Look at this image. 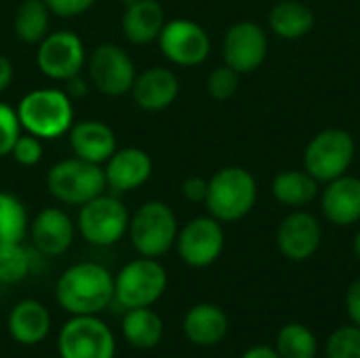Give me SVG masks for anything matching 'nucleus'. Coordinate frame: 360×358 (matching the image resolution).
<instances>
[{
  "label": "nucleus",
  "instance_id": "obj_37",
  "mask_svg": "<svg viewBox=\"0 0 360 358\" xmlns=\"http://www.w3.org/2000/svg\"><path fill=\"white\" fill-rule=\"evenodd\" d=\"M346 312L350 317V323L360 327V276L346 291Z\"/></svg>",
  "mask_w": 360,
  "mask_h": 358
},
{
  "label": "nucleus",
  "instance_id": "obj_33",
  "mask_svg": "<svg viewBox=\"0 0 360 358\" xmlns=\"http://www.w3.org/2000/svg\"><path fill=\"white\" fill-rule=\"evenodd\" d=\"M23 133L17 110L4 101H0V158L11 156V150L19 135Z\"/></svg>",
  "mask_w": 360,
  "mask_h": 358
},
{
  "label": "nucleus",
  "instance_id": "obj_26",
  "mask_svg": "<svg viewBox=\"0 0 360 358\" xmlns=\"http://www.w3.org/2000/svg\"><path fill=\"white\" fill-rule=\"evenodd\" d=\"M268 21L278 38L297 40L314 27V11L300 0H283L272 6Z\"/></svg>",
  "mask_w": 360,
  "mask_h": 358
},
{
  "label": "nucleus",
  "instance_id": "obj_35",
  "mask_svg": "<svg viewBox=\"0 0 360 358\" xmlns=\"http://www.w3.org/2000/svg\"><path fill=\"white\" fill-rule=\"evenodd\" d=\"M97 0H44V4L49 6L51 15L55 17H63V19H72L78 15H84L86 11H91L95 6Z\"/></svg>",
  "mask_w": 360,
  "mask_h": 358
},
{
  "label": "nucleus",
  "instance_id": "obj_7",
  "mask_svg": "<svg viewBox=\"0 0 360 358\" xmlns=\"http://www.w3.org/2000/svg\"><path fill=\"white\" fill-rule=\"evenodd\" d=\"M354 154L356 143L348 131L325 129L308 141L304 150V169L319 184H327L348 173Z\"/></svg>",
  "mask_w": 360,
  "mask_h": 358
},
{
  "label": "nucleus",
  "instance_id": "obj_25",
  "mask_svg": "<svg viewBox=\"0 0 360 358\" xmlns=\"http://www.w3.org/2000/svg\"><path fill=\"white\" fill-rule=\"evenodd\" d=\"M321 184L306 169H287L272 179V196L289 207L304 209L319 196Z\"/></svg>",
  "mask_w": 360,
  "mask_h": 358
},
{
  "label": "nucleus",
  "instance_id": "obj_22",
  "mask_svg": "<svg viewBox=\"0 0 360 358\" xmlns=\"http://www.w3.org/2000/svg\"><path fill=\"white\" fill-rule=\"evenodd\" d=\"M165 23V11L158 0H135L127 4L120 27L131 44L143 46L158 40Z\"/></svg>",
  "mask_w": 360,
  "mask_h": 358
},
{
  "label": "nucleus",
  "instance_id": "obj_40",
  "mask_svg": "<svg viewBox=\"0 0 360 358\" xmlns=\"http://www.w3.org/2000/svg\"><path fill=\"white\" fill-rule=\"evenodd\" d=\"M240 358H281L278 357V352H276V348H272V346H253V348H249L245 354Z\"/></svg>",
  "mask_w": 360,
  "mask_h": 358
},
{
  "label": "nucleus",
  "instance_id": "obj_19",
  "mask_svg": "<svg viewBox=\"0 0 360 358\" xmlns=\"http://www.w3.org/2000/svg\"><path fill=\"white\" fill-rule=\"evenodd\" d=\"M321 211L329 224L340 228L360 222V177L346 173L327 181L321 194Z\"/></svg>",
  "mask_w": 360,
  "mask_h": 358
},
{
  "label": "nucleus",
  "instance_id": "obj_34",
  "mask_svg": "<svg viewBox=\"0 0 360 358\" xmlns=\"http://www.w3.org/2000/svg\"><path fill=\"white\" fill-rule=\"evenodd\" d=\"M11 156L21 167H36V165H40V160L44 156L42 139H38L32 133H21L19 139L15 141L13 150H11Z\"/></svg>",
  "mask_w": 360,
  "mask_h": 358
},
{
  "label": "nucleus",
  "instance_id": "obj_11",
  "mask_svg": "<svg viewBox=\"0 0 360 358\" xmlns=\"http://www.w3.org/2000/svg\"><path fill=\"white\" fill-rule=\"evenodd\" d=\"M36 46V65L40 74L55 82H65L68 78L82 74L86 65L84 42L72 30L49 32Z\"/></svg>",
  "mask_w": 360,
  "mask_h": 358
},
{
  "label": "nucleus",
  "instance_id": "obj_29",
  "mask_svg": "<svg viewBox=\"0 0 360 358\" xmlns=\"http://www.w3.org/2000/svg\"><path fill=\"white\" fill-rule=\"evenodd\" d=\"M274 348L281 358H316L319 354L316 335L302 323L285 325L276 335Z\"/></svg>",
  "mask_w": 360,
  "mask_h": 358
},
{
  "label": "nucleus",
  "instance_id": "obj_39",
  "mask_svg": "<svg viewBox=\"0 0 360 358\" xmlns=\"http://www.w3.org/2000/svg\"><path fill=\"white\" fill-rule=\"evenodd\" d=\"M15 78V68L6 55H0V93H4Z\"/></svg>",
  "mask_w": 360,
  "mask_h": 358
},
{
  "label": "nucleus",
  "instance_id": "obj_6",
  "mask_svg": "<svg viewBox=\"0 0 360 358\" xmlns=\"http://www.w3.org/2000/svg\"><path fill=\"white\" fill-rule=\"evenodd\" d=\"M169 276L154 257L139 255L127 262L114 276V300L124 308H150L167 291Z\"/></svg>",
  "mask_w": 360,
  "mask_h": 358
},
{
  "label": "nucleus",
  "instance_id": "obj_20",
  "mask_svg": "<svg viewBox=\"0 0 360 358\" xmlns=\"http://www.w3.org/2000/svg\"><path fill=\"white\" fill-rule=\"evenodd\" d=\"M68 139L74 156L101 167L118 150L116 133L112 131V127L93 118L74 122L72 129L68 131Z\"/></svg>",
  "mask_w": 360,
  "mask_h": 358
},
{
  "label": "nucleus",
  "instance_id": "obj_38",
  "mask_svg": "<svg viewBox=\"0 0 360 358\" xmlns=\"http://www.w3.org/2000/svg\"><path fill=\"white\" fill-rule=\"evenodd\" d=\"M63 91L68 93V97L74 101V99H82L86 93H89V82L82 78V74H76L72 78H68L63 82Z\"/></svg>",
  "mask_w": 360,
  "mask_h": 358
},
{
  "label": "nucleus",
  "instance_id": "obj_10",
  "mask_svg": "<svg viewBox=\"0 0 360 358\" xmlns=\"http://www.w3.org/2000/svg\"><path fill=\"white\" fill-rule=\"evenodd\" d=\"M89 82L108 97H120L131 93L137 78L133 57L114 42L97 44L86 55Z\"/></svg>",
  "mask_w": 360,
  "mask_h": 358
},
{
  "label": "nucleus",
  "instance_id": "obj_8",
  "mask_svg": "<svg viewBox=\"0 0 360 358\" xmlns=\"http://www.w3.org/2000/svg\"><path fill=\"white\" fill-rule=\"evenodd\" d=\"M129 209L124 203L112 194H99L84 203L78 211L76 230L80 236L95 247H112L129 230Z\"/></svg>",
  "mask_w": 360,
  "mask_h": 358
},
{
  "label": "nucleus",
  "instance_id": "obj_1",
  "mask_svg": "<svg viewBox=\"0 0 360 358\" xmlns=\"http://www.w3.org/2000/svg\"><path fill=\"white\" fill-rule=\"evenodd\" d=\"M55 298L72 317L99 314L114 300V276L97 262L74 264L57 279Z\"/></svg>",
  "mask_w": 360,
  "mask_h": 358
},
{
  "label": "nucleus",
  "instance_id": "obj_24",
  "mask_svg": "<svg viewBox=\"0 0 360 358\" xmlns=\"http://www.w3.org/2000/svg\"><path fill=\"white\" fill-rule=\"evenodd\" d=\"M120 331L127 344L137 350H152L160 344L165 325L158 312L150 308H129L120 321Z\"/></svg>",
  "mask_w": 360,
  "mask_h": 358
},
{
  "label": "nucleus",
  "instance_id": "obj_2",
  "mask_svg": "<svg viewBox=\"0 0 360 358\" xmlns=\"http://www.w3.org/2000/svg\"><path fill=\"white\" fill-rule=\"evenodd\" d=\"M15 110L21 129L38 139L63 137L74 124V103L63 89H32L21 97Z\"/></svg>",
  "mask_w": 360,
  "mask_h": 358
},
{
  "label": "nucleus",
  "instance_id": "obj_17",
  "mask_svg": "<svg viewBox=\"0 0 360 358\" xmlns=\"http://www.w3.org/2000/svg\"><path fill=\"white\" fill-rule=\"evenodd\" d=\"M154 171L152 156L143 148H118L103 165L105 186L112 192H133L150 181Z\"/></svg>",
  "mask_w": 360,
  "mask_h": 358
},
{
  "label": "nucleus",
  "instance_id": "obj_36",
  "mask_svg": "<svg viewBox=\"0 0 360 358\" xmlns=\"http://www.w3.org/2000/svg\"><path fill=\"white\" fill-rule=\"evenodd\" d=\"M207 192H209V179H202L198 175H192L181 184V194L190 203H205Z\"/></svg>",
  "mask_w": 360,
  "mask_h": 358
},
{
  "label": "nucleus",
  "instance_id": "obj_28",
  "mask_svg": "<svg viewBox=\"0 0 360 358\" xmlns=\"http://www.w3.org/2000/svg\"><path fill=\"white\" fill-rule=\"evenodd\" d=\"M27 228H30V217L25 205L17 196L8 192H0V247L23 243Z\"/></svg>",
  "mask_w": 360,
  "mask_h": 358
},
{
  "label": "nucleus",
  "instance_id": "obj_42",
  "mask_svg": "<svg viewBox=\"0 0 360 358\" xmlns=\"http://www.w3.org/2000/svg\"><path fill=\"white\" fill-rule=\"evenodd\" d=\"M118 2H124V4H131V2H135V0H118Z\"/></svg>",
  "mask_w": 360,
  "mask_h": 358
},
{
  "label": "nucleus",
  "instance_id": "obj_30",
  "mask_svg": "<svg viewBox=\"0 0 360 358\" xmlns=\"http://www.w3.org/2000/svg\"><path fill=\"white\" fill-rule=\"evenodd\" d=\"M32 251L23 243H13L0 247V283L17 285L32 270Z\"/></svg>",
  "mask_w": 360,
  "mask_h": 358
},
{
  "label": "nucleus",
  "instance_id": "obj_12",
  "mask_svg": "<svg viewBox=\"0 0 360 358\" xmlns=\"http://www.w3.org/2000/svg\"><path fill=\"white\" fill-rule=\"evenodd\" d=\"M226 247V234L221 222L211 215L190 219L175 241L179 260L190 268H209L219 260Z\"/></svg>",
  "mask_w": 360,
  "mask_h": 358
},
{
  "label": "nucleus",
  "instance_id": "obj_9",
  "mask_svg": "<svg viewBox=\"0 0 360 358\" xmlns=\"http://www.w3.org/2000/svg\"><path fill=\"white\" fill-rule=\"evenodd\" d=\"M61 358H116V338L97 314L72 317L57 335Z\"/></svg>",
  "mask_w": 360,
  "mask_h": 358
},
{
  "label": "nucleus",
  "instance_id": "obj_5",
  "mask_svg": "<svg viewBox=\"0 0 360 358\" xmlns=\"http://www.w3.org/2000/svg\"><path fill=\"white\" fill-rule=\"evenodd\" d=\"M105 188L103 167L86 162L78 156L55 162L46 173L49 194L63 205L82 207L84 203L103 194Z\"/></svg>",
  "mask_w": 360,
  "mask_h": 358
},
{
  "label": "nucleus",
  "instance_id": "obj_31",
  "mask_svg": "<svg viewBox=\"0 0 360 358\" xmlns=\"http://www.w3.org/2000/svg\"><path fill=\"white\" fill-rule=\"evenodd\" d=\"M327 358H360V327L350 323L338 327L327 344H325Z\"/></svg>",
  "mask_w": 360,
  "mask_h": 358
},
{
  "label": "nucleus",
  "instance_id": "obj_23",
  "mask_svg": "<svg viewBox=\"0 0 360 358\" xmlns=\"http://www.w3.org/2000/svg\"><path fill=\"white\" fill-rule=\"evenodd\" d=\"M228 314L215 304H196L184 317V333L196 346H215L228 335Z\"/></svg>",
  "mask_w": 360,
  "mask_h": 358
},
{
  "label": "nucleus",
  "instance_id": "obj_21",
  "mask_svg": "<svg viewBox=\"0 0 360 358\" xmlns=\"http://www.w3.org/2000/svg\"><path fill=\"white\" fill-rule=\"evenodd\" d=\"M51 312L36 300H23L15 304L6 321L8 335L21 346H36L44 342L51 333Z\"/></svg>",
  "mask_w": 360,
  "mask_h": 358
},
{
  "label": "nucleus",
  "instance_id": "obj_3",
  "mask_svg": "<svg viewBox=\"0 0 360 358\" xmlns=\"http://www.w3.org/2000/svg\"><path fill=\"white\" fill-rule=\"evenodd\" d=\"M257 203V181L245 167H224L209 179L205 205L221 224L245 219Z\"/></svg>",
  "mask_w": 360,
  "mask_h": 358
},
{
  "label": "nucleus",
  "instance_id": "obj_32",
  "mask_svg": "<svg viewBox=\"0 0 360 358\" xmlns=\"http://www.w3.org/2000/svg\"><path fill=\"white\" fill-rule=\"evenodd\" d=\"M238 82H240V74L236 70H232L230 65H219L215 68L209 78H207V91L213 99L217 101H226L230 99L236 91H238Z\"/></svg>",
  "mask_w": 360,
  "mask_h": 358
},
{
  "label": "nucleus",
  "instance_id": "obj_14",
  "mask_svg": "<svg viewBox=\"0 0 360 358\" xmlns=\"http://www.w3.org/2000/svg\"><path fill=\"white\" fill-rule=\"evenodd\" d=\"M224 63L238 74H251L268 57V36L255 21H238L224 36Z\"/></svg>",
  "mask_w": 360,
  "mask_h": 358
},
{
  "label": "nucleus",
  "instance_id": "obj_16",
  "mask_svg": "<svg viewBox=\"0 0 360 358\" xmlns=\"http://www.w3.org/2000/svg\"><path fill=\"white\" fill-rule=\"evenodd\" d=\"M27 232L36 253L46 257H59L72 247L78 230L63 209L46 207L36 213V217L30 222Z\"/></svg>",
  "mask_w": 360,
  "mask_h": 358
},
{
  "label": "nucleus",
  "instance_id": "obj_27",
  "mask_svg": "<svg viewBox=\"0 0 360 358\" xmlns=\"http://www.w3.org/2000/svg\"><path fill=\"white\" fill-rule=\"evenodd\" d=\"M15 36L25 44H40L51 32V11L44 0H23L13 17Z\"/></svg>",
  "mask_w": 360,
  "mask_h": 358
},
{
  "label": "nucleus",
  "instance_id": "obj_4",
  "mask_svg": "<svg viewBox=\"0 0 360 358\" xmlns=\"http://www.w3.org/2000/svg\"><path fill=\"white\" fill-rule=\"evenodd\" d=\"M177 217L175 211L162 200L143 203L129 219V238L133 249L143 257L167 255L177 241Z\"/></svg>",
  "mask_w": 360,
  "mask_h": 358
},
{
  "label": "nucleus",
  "instance_id": "obj_13",
  "mask_svg": "<svg viewBox=\"0 0 360 358\" xmlns=\"http://www.w3.org/2000/svg\"><path fill=\"white\" fill-rule=\"evenodd\" d=\"M156 42L165 59L181 68L200 65L211 53V36L207 30L200 23L181 17L167 21Z\"/></svg>",
  "mask_w": 360,
  "mask_h": 358
},
{
  "label": "nucleus",
  "instance_id": "obj_15",
  "mask_svg": "<svg viewBox=\"0 0 360 358\" xmlns=\"http://www.w3.org/2000/svg\"><path fill=\"white\" fill-rule=\"evenodd\" d=\"M321 241H323L321 222L312 213L302 209L289 213L276 230V247L291 262L310 260L319 251Z\"/></svg>",
  "mask_w": 360,
  "mask_h": 358
},
{
  "label": "nucleus",
  "instance_id": "obj_41",
  "mask_svg": "<svg viewBox=\"0 0 360 358\" xmlns=\"http://www.w3.org/2000/svg\"><path fill=\"white\" fill-rule=\"evenodd\" d=\"M352 249H354V255L360 260V230L356 232V236H354V243H352Z\"/></svg>",
  "mask_w": 360,
  "mask_h": 358
},
{
  "label": "nucleus",
  "instance_id": "obj_18",
  "mask_svg": "<svg viewBox=\"0 0 360 358\" xmlns=\"http://www.w3.org/2000/svg\"><path fill=\"white\" fill-rule=\"evenodd\" d=\"M133 101L146 112H162L171 108L179 95V78L173 70L156 65L137 74L133 89Z\"/></svg>",
  "mask_w": 360,
  "mask_h": 358
}]
</instances>
